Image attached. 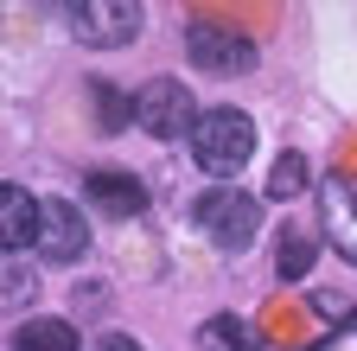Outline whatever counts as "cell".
<instances>
[{"label": "cell", "mask_w": 357, "mask_h": 351, "mask_svg": "<svg viewBox=\"0 0 357 351\" xmlns=\"http://www.w3.org/2000/svg\"><path fill=\"white\" fill-rule=\"evenodd\" d=\"M198 224H204L223 249H243V243L261 230V204H255L249 192H211V198L198 204Z\"/></svg>", "instance_id": "cell-6"}, {"label": "cell", "mask_w": 357, "mask_h": 351, "mask_svg": "<svg viewBox=\"0 0 357 351\" xmlns=\"http://www.w3.org/2000/svg\"><path fill=\"white\" fill-rule=\"evenodd\" d=\"M38 243V198L26 186H0V255H20Z\"/></svg>", "instance_id": "cell-7"}, {"label": "cell", "mask_w": 357, "mask_h": 351, "mask_svg": "<svg viewBox=\"0 0 357 351\" xmlns=\"http://www.w3.org/2000/svg\"><path fill=\"white\" fill-rule=\"evenodd\" d=\"M70 32L83 45H96V52H115V45H128V38L141 32V7H134V0H77Z\"/></svg>", "instance_id": "cell-3"}, {"label": "cell", "mask_w": 357, "mask_h": 351, "mask_svg": "<svg viewBox=\"0 0 357 351\" xmlns=\"http://www.w3.org/2000/svg\"><path fill=\"white\" fill-rule=\"evenodd\" d=\"M89 351H147V345H134L128 332H109V338H96V345H89Z\"/></svg>", "instance_id": "cell-16"}, {"label": "cell", "mask_w": 357, "mask_h": 351, "mask_svg": "<svg viewBox=\"0 0 357 351\" xmlns=\"http://www.w3.org/2000/svg\"><path fill=\"white\" fill-rule=\"evenodd\" d=\"M83 192H89V204H96L102 217H141L147 211V192H141L134 172H89Z\"/></svg>", "instance_id": "cell-8"}, {"label": "cell", "mask_w": 357, "mask_h": 351, "mask_svg": "<svg viewBox=\"0 0 357 351\" xmlns=\"http://www.w3.org/2000/svg\"><path fill=\"white\" fill-rule=\"evenodd\" d=\"M13 351H77V326L70 320H20Z\"/></svg>", "instance_id": "cell-9"}, {"label": "cell", "mask_w": 357, "mask_h": 351, "mask_svg": "<svg viewBox=\"0 0 357 351\" xmlns=\"http://www.w3.org/2000/svg\"><path fill=\"white\" fill-rule=\"evenodd\" d=\"M134 121H141L153 141H178V135L192 141V128H198L192 90H185V83H172V77H153L147 90L134 96Z\"/></svg>", "instance_id": "cell-2"}, {"label": "cell", "mask_w": 357, "mask_h": 351, "mask_svg": "<svg viewBox=\"0 0 357 351\" xmlns=\"http://www.w3.org/2000/svg\"><path fill=\"white\" fill-rule=\"evenodd\" d=\"M32 300H38V275L26 269L20 255H0V306L20 313V306H32Z\"/></svg>", "instance_id": "cell-11"}, {"label": "cell", "mask_w": 357, "mask_h": 351, "mask_svg": "<svg viewBox=\"0 0 357 351\" xmlns=\"http://www.w3.org/2000/svg\"><path fill=\"white\" fill-rule=\"evenodd\" d=\"M45 262H77L89 249V224H83V211L70 198H45L38 204V243H32Z\"/></svg>", "instance_id": "cell-5"}, {"label": "cell", "mask_w": 357, "mask_h": 351, "mask_svg": "<svg viewBox=\"0 0 357 351\" xmlns=\"http://www.w3.org/2000/svg\"><path fill=\"white\" fill-rule=\"evenodd\" d=\"M300 192H306V160H300V154H281L275 172H268V198L287 204V198H300Z\"/></svg>", "instance_id": "cell-13"}, {"label": "cell", "mask_w": 357, "mask_h": 351, "mask_svg": "<svg viewBox=\"0 0 357 351\" xmlns=\"http://www.w3.org/2000/svg\"><path fill=\"white\" fill-rule=\"evenodd\" d=\"M249 154H255V121L243 115V109H204L198 115V128H192V160L211 172V179H236V172L249 166Z\"/></svg>", "instance_id": "cell-1"}, {"label": "cell", "mask_w": 357, "mask_h": 351, "mask_svg": "<svg viewBox=\"0 0 357 351\" xmlns=\"http://www.w3.org/2000/svg\"><path fill=\"white\" fill-rule=\"evenodd\" d=\"M275 269H281L287 281H300V275L312 269V237H300V230H294V237H281V262H275Z\"/></svg>", "instance_id": "cell-14"}, {"label": "cell", "mask_w": 357, "mask_h": 351, "mask_svg": "<svg viewBox=\"0 0 357 351\" xmlns=\"http://www.w3.org/2000/svg\"><path fill=\"white\" fill-rule=\"evenodd\" d=\"M185 52H192V64L198 70H211V77H243L249 64H255V45L243 32H230V26H192V38H185Z\"/></svg>", "instance_id": "cell-4"}, {"label": "cell", "mask_w": 357, "mask_h": 351, "mask_svg": "<svg viewBox=\"0 0 357 351\" xmlns=\"http://www.w3.org/2000/svg\"><path fill=\"white\" fill-rule=\"evenodd\" d=\"M96 103H102V121H109V128H121V121L134 115V103H121L115 83H96Z\"/></svg>", "instance_id": "cell-15"}, {"label": "cell", "mask_w": 357, "mask_h": 351, "mask_svg": "<svg viewBox=\"0 0 357 351\" xmlns=\"http://www.w3.org/2000/svg\"><path fill=\"white\" fill-rule=\"evenodd\" d=\"M204 351H255V332L243 326V320H230V313H217V320H204Z\"/></svg>", "instance_id": "cell-12"}, {"label": "cell", "mask_w": 357, "mask_h": 351, "mask_svg": "<svg viewBox=\"0 0 357 351\" xmlns=\"http://www.w3.org/2000/svg\"><path fill=\"white\" fill-rule=\"evenodd\" d=\"M326 230L344 249V262H357V204H351L344 186H326Z\"/></svg>", "instance_id": "cell-10"}]
</instances>
